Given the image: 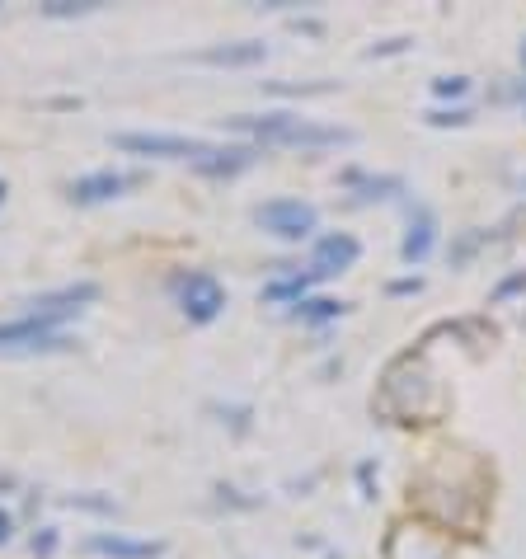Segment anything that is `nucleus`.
<instances>
[{"instance_id": "obj_1", "label": "nucleus", "mask_w": 526, "mask_h": 559, "mask_svg": "<svg viewBox=\"0 0 526 559\" xmlns=\"http://www.w3.org/2000/svg\"><path fill=\"white\" fill-rule=\"evenodd\" d=\"M226 127H235V132H254L263 146H348V141H353L348 127L310 123V118H296V113H263V118L235 113V118H226Z\"/></svg>"}, {"instance_id": "obj_2", "label": "nucleus", "mask_w": 526, "mask_h": 559, "mask_svg": "<svg viewBox=\"0 0 526 559\" xmlns=\"http://www.w3.org/2000/svg\"><path fill=\"white\" fill-rule=\"evenodd\" d=\"M113 146L123 151H137V156H160V160H202L217 151V141H202V137H170V132H118Z\"/></svg>"}, {"instance_id": "obj_3", "label": "nucleus", "mask_w": 526, "mask_h": 559, "mask_svg": "<svg viewBox=\"0 0 526 559\" xmlns=\"http://www.w3.org/2000/svg\"><path fill=\"white\" fill-rule=\"evenodd\" d=\"M254 221L268 235H278V240H310L315 226H320V212L301 198H273L263 207H254Z\"/></svg>"}, {"instance_id": "obj_4", "label": "nucleus", "mask_w": 526, "mask_h": 559, "mask_svg": "<svg viewBox=\"0 0 526 559\" xmlns=\"http://www.w3.org/2000/svg\"><path fill=\"white\" fill-rule=\"evenodd\" d=\"M174 296L193 325H212L221 311H226V287H221L212 273H184L174 278Z\"/></svg>"}, {"instance_id": "obj_5", "label": "nucleus", "mask_w": 526, "mask_h": 559, "mask_svg": "<svg viewBox=\"0 0 526 559\" xmlns=\"http://www.w3.org/2000/svg\"><path fill=\"white\" fill-rule=\"evenodd\" d=\"M71 339H62L57 329L38 320V315H24V320H10L0 325V353H43V348H66Z\"/></svg>"}, {"instance_id": "obj_6", "label": "nucleus", "mask_w": 526, "mask_h": 559, "mask_svg": "<svg viewBox=\"0 0 526 559\" xmlns=\"http://www.w3.org/2000/svg\"><path fill=\"white\" fill-rule=\"evenodd\" d=\"M357 254H362V245H357L353 235H325V240L315 245V278L348 273V268L357 264Z\"/></svg>"}, {"instance_id": "obj_7", "label": "nucleus", "mask_w": 526, "mask_h": 559, "mask_svg": "<svg viewBox=\"0 0 526 559\" xmlns=\"http://www.w3.org/2000/svg\"><path fill=\"white\" fill-rule=\"evenodd\" d=\"M137 179L132 174H118V170H99V174H85V179H76L71 184V198L76 202H109L118 198L123 188H132Z\"/></svg>"}, {"instance_id": "obj_8", "label": "nucleus", "mask_w": 526, "mask_h": 559, "mask_svg": "<svg viewBox=\"0 0 526 559\" xmlns=\"http://www.w3.org/2000/svg\"><path fill=\"white\" fill-rule=\"evenodd\" d=\"M94 555H113V559H160L165 545L160 541H127V536H90L85 541Z\"/></svg>"}, {"instance_id": "obj_9", "label": "nucleus", "mask_w": 526, "mask_h": 559, "mask_svg": "<svg viewBox=\"0 0 526 559\" xmlns=\"http://www.w3.org/2000/svg\"><path fill=\"white\" fill-rule=\"evenodd\" d=\"M268 57V47L263 43H226V47H207L198 52V62L207 66H259Z\"/></svg>"}, {"instance_id": "obj_10", "label": "nucleus", "mask_w": 526, "mask_h": 559, "mask_svg": "<svg viewBox=\"0 0 526 559\" xmlns=\"http://www.w3.org/2000/svg\"><path fill=\"white\" fill-rule=\"evenodd\" d=\"M254 160H259V146H217L198 170L202 174H240V170H249Z\"/></svg>"}, {"instance_id": "obj_11", "label": "nucleus", "mask_w": 526, "mask_h": 559, "mask_svg": "<svg viewBox=\"0 0 526 559\" xmlns=\"http://www.w3.org/2000/svg\"><path fill=\"white\" fill-rule=\"evenodd\" d=\"M433 212H418V221H409V235H404L400 245V259L404 264H423L428 259V249H433Z\"/></svg>"}, {"instance_id": "obj_12", "label": "nucleus", "mask_w": 526, "mask_h": 559, "mask_svg": "<svg viewBox=\"0 0 526 559\" xmlns=\"http://www.w3.org/2000/svg\"><path fill=\"white\" fill-rule=\"evenodd\" d=\"M310 282H315V273H310V278H287V282H273V287H263V296H268V301H282V296L306 292Z\"/></svg>"}, {"instance_id": "obj_13", "label": "nucleus", "mask_w": 526, "mask_h": 559, "mask_svg": "<svg viewBox=\"0 0 526 559\" xmlns=\"http://www.w3.org/2000/svg\"><path fill=\"white\" fill-rule=\"evenodd\" d=\"M301 315L306 320H334V315H343V301H301Z\"/></svg>"}, {"instance_id": "obj_14", "label": "nucleus", "mask_w": 526, "mask_h": 559, "mask_svg": "<svg viewBox=\"0 0 526 559\" xmlns=\"http://www.w3.org/2000/svg\"><path fill=\"white\" fill-rule=\"evenodd\" d=\"M465 90H470V80H465V76H442V80H433V94H442V99H447V94H451V99H461Z\"/></svg>"}, {"instance_id": "obj_15", "label": "nucleus", "mask_w": 526, "mask_h": 559, "mask_svg": "<svg viewBox=\"0 0 526 559\" xmlns=\"http://www.w3.org/2000/svg\"><path fill=\"white\" fill-rule=\"evenodd\" d=\"M57 550V531H43V536H33V555H52Z\"/></svg>"}, {"instance_id": "obj_16", "label": "nucleus", "mask_w": 526, "mask_h": 559, "mask_svg": "<svg viewBox=\"0 0 526 559\" xmlns=\"http://www.w3.org/2000/svg\"><path fill=\"white\" fill-rule=\"evenodd\" d=\"M85 10H90V5H71V0H52V5H47V15H85Z\"/></svg>"}, {"instance_id": "obj_17", "label": "nucleus", "mask_w": 526, "mask_h": 559, "mask_svg": "<svg viewBox=\"0 0 526 559\" xmlns=\"http://www.w3.org/2000/svg\"><path fill=\"white\" fill-rule=\"evenodd\" d=\"M470 113L465 109H456V113H428V123H437V127H447V123H465Z\"/></svg>"}, {"instance_id": "obj_18", "label": "nucleus", "mask_w": 526, "mask_h": 559, "mask_svg": "<svg viewBox=\"0 0 526 559\" xmlns=\"http://www.w3.org/2000/svg\"><path fill=\"white\" fill-rule=\"evenodd\" d=\"M10 536H15V522H10V513H0V545L10 541Z\"/></svg>"}, {"instance_id": "obj_19", "label": "nucleus", "mask_w": 526, "mask_h": 559, "mask_svg": "<svg viewBox=\"0 0 526 559\" xmlns=\"http://www.w3.org/2000/svg\"><path fill=\"white\" fill-rule=\"evenodd\" d=\"M522 66H526V43H522Z\"/></svg>"}]
</instances>
